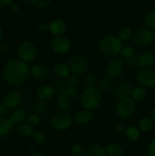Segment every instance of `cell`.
<instances>
[{
	"label": "cell",
	"mask_w": 155,
	"mask_h": 156,
	"mask_svg": "<svg viewBox=\"0 0 155 156\" xmlns=\"http://www.w3.org/2000/svg\"><path fill=\"white\" fill-rule=\"evenodd\" d=\"M10 9L11 11L14 14H15V15H18L21 12V8H20V6L18 4H12L10 5Z\"/></svg>",
	"instance_id": "cell-44"
},
{
	"label": "cell",
	"mask_w": 155,
	"mask_h": 156,
	"mask_svg": "<svg viewBox=\"0 0 155 156\" xmlns=\"http://www.w3.org/2000/svg\"><path fill=\"white\" fill-rule=\"evenodd\" d=\"M65 31H66V24L61 18H56L50 23V32L53 36H63Z\"/></svg>",
	"instance_id": "cell-14"
},
{
	"label": "cell",
	"mask_w": 155,
	"mask_h": 156,
	"mask_svg": "<svg viewBox=\"0 0 155 156\" xmlns=\"http://www.w3.org/2000/svg\"><path fill=\"white\" fill-rule=\"evenodd\" d=\"M56 105H57L58 108L60 111H62V112H65V111H68L69 108H71V98L68 96H67L65 93L61 92V94L58 97L57 101H56Z\"/></svg>",
	"instance_id": "cell-22"
},
{
	"label": "cell",
	"mask_w": 155,
	"mask_h": 156,
	"mask_svg": "<svg viewBox=\"0 0 155 156\" xmlns=\"http://www.w3.org/2000/svg\"><path fill=\"white\" fill-rule=\"evenodd\" d=\"M53 0H29L30 4L38 9H44L50 5Z\"/></svg>",
	"instance_id": "cell-34"
},
{
	"label": "cell",
	"mask_w": 155,
	"mask_h": 156,
	"mask_svg": "<svg viewBox=\"0 0 155 156\" xmlns=\"http://www.w3.org/2000/svg\"><path fill=\"white\" fill-rule=\"evenodd\" d=\"M120 54L121 56L126 60L128 59H132V57L135 56V50L132 46L130 45H126L123 46L121 49V51H120Z\"/></svg>",
	"instance_id": "cell-30"
},
{
	"label": "cell",
	"mask_w": 155,
	"mask_h": 156,
	"mask_svg": "<svg viewBox=\"0 0 155 156\" xmlns=\"http://www.w3.org/2000/svg\"><path fill=\"white\" fill-rule=\"evenodd\" d=\"M96 78L91 73H88L84 76V84L87 88H92V87H95L96 85Z\"/></svg>",
	"instance_id": "cell-33"
},
{
	"label": "cell",
	"mask_w": 155,
	"mask_h": 156,
	"mask_svg": "<svg viewBox=\"0 0 155 156\" xmlns=\"http://www.w3.org/2000/svg\"><path fill=\"white\" fill-rule=\"evenodd\" d=\"M143 156H149L148 155H143Z\"/></svg>",
	"instance_id": "cell-53"
},
{
	"label": "cell",
	"mask_w": 155,
	"mask_h": 156,
	"mask_svg": "<svg viewBox=\"0 0 155 156\" xmlns=\"http://www.w3.org/2000/svg\"><path fill=\"white\" fill-rule=\"evenodd\" d=\"M68 66L70 71L74 75H81L88 69V61L83 55H76L70 59Z\"/></svg>",
	"instance_id": "cell-8"
},
{
	"label": "cell",
	"mask_w": 155,
	"mask_h": 156,
	"mask_svg": "<svg viewBox=\"0 0 155 156\" xmlns=\"http://www.w3.org/2000/svg\"><path fill=\"white\" fill-rule=\"evenodd\" d=\"M126 137L130 141L135 142L139 140L140 138V131L138 127L135 126H129L127 129H125L124 131Z\"/></svg>",
	"instance_id": "cell-29"
},
{
	"label": "cell",
	"mask_w": 155,
	"mask_h": 156,
	"mask_svg": "<svg viewBox=\"0 0 155 156\" xmlns=\"http://www.w3.org/2000/svg\"><path fill=\"white\" fill-rule=\"evenodd\" d=\"M78 82V79L75 75L73 76H69L67 79V85H71V86L76 87Z\"/></svg>",
	"instance_id": "cell-41"
},
{
	"label": "cell",
	"mask_w": 155,
	"mask_h": 156,
	"mask_svg": "<svg viewBox=\"0 0 155 156\" xmlns=\"http://www.w3.org/2000/svg\"><path fill=\"white\" fill-rule=\"evenodd\" d=\"M13 129V124L9 118L6 117H0V139L7 136Z\"/></svg>",
	"instance_id": "cell-20"
},
{
	"label": "cell",
	"mask_w": 155,
	"mask_h": 156,
	"mask_svg": "<svg viewBox=\"0 0 155 156\" xmlns=\"http://www.w3.org/2000/svg\"><path fill=\"white\" fill-rule=\"evenodd\" d=\"M138 66L140 68H151L155 64V54L152 52L146 51L138 57Z\"/></svg>",
	"instance_id": "cell-16"
},
{
	"label": "cell",
	"mask_w": 155,
	"mask_h": 156,
	"mask_svg": "<svg viewBox=\"0 0 155 156\" xmlns=\"http://www.w3.org/2000/svg\"><path fill=\"white\" fill-rule=\"evenodd\" d=\"M33 140L38 144H43L46 141V137L43 133L39 132V131H34L32 135Z\"/></svg>",
	"instance_id": "cell-39"
},
{
	"label": "cell",
	"mask_w": 155,
	"mask_h": 156,
	"mask_svg": "<svg viewBox=\"0 0 155 156\" xmlns=\"http://www.w3.org/2000/svg\"><path fill=\"white\" fill-rule=\"evenodd\" d=\"M114 130L117 133H123L125 131L124 126L122 124H120V123H118V124H116L114 126Z\"/></svg>",
	"instance_id": "cell-46"
},
{
	"label": "cell",
	"mask_w": 155,
	"mask_h": 156,
	"mask_svg": "<svg viewBox=\"0 0 155 156\" xmlns=\"http://www.w3.org/2000/svg\"><path fill=\"white\" fill-rule=\"evenodd\" d=\"M144 24L146 27L155 31V9H150L144 16Z\"/></svg>",
	"instance_id": "cell-28"
},
{
	"label": "cell",
	"mask_w": 155,
	"mask_h": 156,
	"mask_svg": "<svg viewBox=\"0 0 155 156\" xmlns=\"http://www.w3.org/2000/svg\"><path fill=\"white\" fill-rule=\"evenodd\" d=\"M17 53L18 59L27 63L36 59L37 50L33 43L29 41H24L19 44Z\"/></svg>",
	"instance_id": "cell-4"
},
{
	"label": "cell",
	"mask_w": 155,
	"mask_h": 156,
	"mask_svg": "<svg viewBox=\"0 0 155 156\" xmlns=\"http://www.w3.org/2000/svg\"><path fill=\"white\" fill-rule=\"evenodd\" d=\"M27 122L30 126H36L40 122V116L37 114L33 113V114H30V115L27 116Z\"/></svg>",
	"instance_id": "cell-38"
},
{
	"label": "cell",
	"mask_w": 155,
	"mask_h": 156,
	"mask_svg": "<svg viewBox=\"0 0 155 156\" xmlns=\"http://www.w3.org/2000/svg\"><path fill=\"white\" fill-rule=\"evenodd\" d=\"M132 88L130 85L126 82H117L113 87V94L119 100L126 98H130Z\"/></svg>",
	"instance_id": "cell-13"
},
{
	"label": "cell",
	"mask_w": 155,
	"mask_h": 156,
	"mask_svg": "<svg viewBox=\"0 0 155 156\" xmlns=\"http://www.w3.org/2000/svg\"><path fill=\"white\" fill-rule=\"evenodd\" d=\"M62 92L65 93L70 98H75L78 96V89L76 88V87L71 86V85H67L64 91H62Z\"/></svg>",
	"instance_id": "cell-37"
},
{
	"label": "cell",
	"mask_w": 155,
	"mask_h": 156,
	"mask_svg": "<svg viewBox=\"0 0 155 156\" xmlns=\"http://www.w3.org/2000/svg\"><path fill=\"white\" fill-rule=\"evenodd\" d=\"M33 109L38 114H42L47 109L46 101L42 100V99H36L33 104Z\"/></svg>",
	"instance_id": "cell-31"
},
{
	"label": "cell",
	"mask_w": 155,
	"mask_h": 156,
	"mask_svg": "<svg viewBox=\"0 0 155 156\" xmlns=\"http://www.w3.org/2000/svg\"><path fill=\"white\" fill-rule=\"evenodd\" d=\"M71 154L72 156H85V151L80 144H74L71 147Z\"/></svg>",
	"instance_id": "cell-35"
},
{
	"label": "cell",
	"mask_w": 155,
	"mask_h": 156,
	"mask_svg": "<svg viewBox=\"0 0 155 156\" xmlns=\"http://www.w3.org/2000/svg\"><path fill=\"white\" fill-rule=\"evenodd\" d=\"M6 114V108L4 105H0V117H5V114Z\"/></svg>",
	"instance_id": "cell-48"
},
{
	"label": "cell",
	"mask_w": 155,
	"mask_h": 156,
	"mask_svg": "<svg viewBox=\"0 0 155 156\" xmlns=\"http://www.w3.org/2000/svg\"><path fill=\"white\" fill-rule=\"evenodd\" d=\"M93 118V114L91 111L88 110H83L74 115V122L78 125H84L89 123Z\"/></svg>",
	"instance_id": "cell-19"
},
{
	"label": "cell",
	"mask_w": 155,
	"mask_h": 156,
	"mask_svg": "<svg viewBox=\"0 0 155 156\" xmlns=\"http://www.w3.org/2000/svg\"><path fill=\"white\" fill-rule=\"evenodd\" d=\"M12 0H0V7H7L12 4Z\"/></svg>",
	"instance_id": "cell-47"
},
{
	"label": "cell",
	"mask_w": 155,
	"mask_h": 156,
	"mask_svg": "<svg viewBox=\"0 0 155 156\" xmlns=\"http://www.w3.org/2000/svg\"><path fill=\"white\" fill-rule=\"evenodd\" d=\"M28 116L27 111L23 108L16 109L12 113L9 120L12 122V124H21L27 120V117Z\"/></svg>",
	"instance_id": "cell-18"
},
{
	"label": "cell",
	"mask_w": 155,
	"mask_h": 156,
	"mask_svg": "<svg viewBox=\"0 0 155 156\" xmlns=\"http://www.w3.org/2000/svg\"><path fill=\"white\" fill-rule=\"evenodd\" d=\"M30 69L27 63L19 59H13L6 62L3 68V76L6 82L12 85H19L27 79Z\"/></svg>",
	"instance_id": "cell-1"
},
{
	"label": "cell",
	"mask_w": 155,
	"mask_h": 156,
	"mask_svg": "<svg viewBox=\"0 0 155 156\" xmlns=\"http://www.w3.org/2000/svg\"><path fill=\"white\" fill-rule=\"evenodd\" d=\"M38 29L41 32L50 31V23L46 22V21L40 23L39 25H38Z\"/></svg>",
	"instance_id": "cell-42"
},
{
	"label": "cell",
	"mask_w": 155,
	"mask_h": 156,
	"mask_svg": "<svg viewBox=\"0 0 155 156\" xmlns=\"http://www.w3.org/2000/svg\"><path fill=\"white\" fill-rule=\"evenodd\" d=\"M72 117L65 112L56 114L51 119V125L54 129L59 131H65L69 129L72 125Z\"/></svg>",
	"instance_id": "cell-7"
},
{
	"label": "cell",
	"mask_w": 155,
	"mask_h": 156,
	"mask_svg": "<svg viewBox=\"0 0 155 156\" xmlns=\"http://www.w3.org/2000/svg\"><path fill=\"white\" fill-rule=\"evenodd\" d=\"M56 94V88L50 84H44L38 88L36 95L38 98L44 101H48L53 98Z\"/></svg>",
	"instance_id": "cell-15"
},
{
	"label": "cell",
	"mask_w": 155,
	"mask_h": 156,
	"mask_svg": "<svg viewBox=\"0 0 155 156\" xmlns=\"http://www.w3.org/2000/svg\"><path fill=\"white\" fill-rule=\"evenodd\" d=\"M102 102V93L96 87L87 88L81 96V105L84 110L93 111Z\"/></svg>",
	"instance_id": "cell-2"
},
{
	"label": "cell",
	"mask_w": 155,
	"mask_h": 156,
	"mask_svg": "<svg viewBox=\"0 0 155 156\" xmlns=\"http://www.w3.org/2000/svg\"><path fill=\"white\" fill-rule=\"evenodd\" d=\"M122 41L117 36L108 35L102 38L99 42V50L106 56H115L121 51Z\"/></svg>",
	"instance_id": "cell-3"
},
{
	"label": "cell",
	"mask_w": 155,
	"mask_h": 156,
	"mask_svg": "<svg viewBox=\"0 0 155 156\" xmlns=\"http://www.w3.org/2000/svg\"><path fill=\"white\" fill-rule=\"evenodd\" d=\"M17 132L20 136L24 137L27 136H32L33 132V126H30L29 123H22L21 124H18L17 126Z\"/></svg>",
	"instance_id": "cell-27"
},
{
	"label": "cell",
	"mask_w": 155,
	"mask_h": 156,
	"mask_svg": "<svg viewBox=\"0 0 155 156\" xmlns=\"http://www.w3.org/2000/svg\"><path fill=\"white\" fill-rule=\"evenodd\" d=\"M111 86H112V80L110 78H104L100 81L99 89L100 90V91H106L109 90Z\"/></svg>",
	"instance_id": "cell-36"
},
{
	"label": "cell",
	"mask_w": 155,
	"mask_h": 156,
	"mask_svg": "<svg viewBox=\"0 0 155 156\" xmlns=\"http://www.w3.org/2000/svg\"><path fill=\"white\" fill-rule=\"evenodd\" d=\"M153 41L155 43V33H153Z\"/></svg>",
	"instance_id": "cell-52"
},
{
	"label": "cell",
	"mask_w": 155,
	"mask_h": 156,
	"mask_svg": "<svg viewBox=\"0 0 155 156\" xmlns=\"http://www.w3.org/2000/svg\"><path fill=\"white\" fill-rule=\"evenodd\" d=\"M53 73L56 76L62 79H66L70 75V69L68 65L63 63V62H59L55 65L53 69Z\"/></svg>",
	"instance_id": "cell-21"
},
{
	"label": "cell",
	"mask_w": 155,
	"mask_h": 156,
	"mask_svg": "<svg viewBox=\"0 0 155 156\" xmlns=\"http://www.w3.org/2000/svg\"><path fill=\"white\" fill-rule=\"evenodd\" d=\"M138 83L144 88H155V69L153 68H141L136 73Z\"/></svg>",
	"instance_id": "cell-5"
},
{
	"label": "cell",
	"mask_w": 155,
	"mask_h": 156,
	"mask_svg": "<svg viewBox=\"0 0 155 156\" xmlns=\"http://www.w3.org/2000/svg\"><path fill=\"white\" fill-rule=\"evenodd\" d=\"M124 69V61L122 58H113L109 62L106 72L109 78H116L122 73Z\"/></svg>",
	"instance_id": "cell-11"
},
{
	"label": "cell",
	"mask_w": 155,
	"mask_h": 156,
	"mask_svg": "<svg viewBox=\"0 0 155 156\" xmlns=\"http://www.w3.org/2000/svg\"><path fill=\"white\" fill-rule=\"evenodd\" d=\"M132 35V30L130 27H125L122 28L118 32L119 39L122 42V41H126L131 38Z\"/></svg>",
	"instance_id": "cell-32"
},
{
	"label": "cell",
	"mask_w": 155,
	"mask_h": 156,
	"mask_svg": "<svg viewBox=\"0 0 155 156\" xmlns=\"http://www.w3.org/2000/svg\"><path fill=\"white\" fill-rule=\"evenodd\" d=\"M126 64L129 68L132 69H136L139 67L138 62V57H136V56H134L132 59L126 60Z\"/></svg>",
	"instance_id": "cell-40"
},
{
	"label": "cell",
	"mask_w": 155,
	"mask_h": 156,
	"mask_svg": "<svg viewBox=\"0 0 155 156\" xmlns=\"http://www.w3.org/2000/svg\"><path fill=\"white\" fill-rule=\"evenodd\" d=\"M135 108V101L131 98L121 99L116 105L117 115L122 119H128L133 115Z\"/></svg>",
	"instance_id": "cell-6"
},
{
	"label": "cell",
	"mask_w": 155,
	"mask_h": 156,
	"mask_svg": "<svg viewBox=\"0 0 155 156\" xmlns=\"http://www.w3.org/2000/svg\"><path fill=\"white\" fill-rule=\"evenodd\" d=\"M21 101V94L18 91L12 90L5 94L3 98V105L6 108H16Z\"/></svg>",
	"instance_id": "cell-12"
},
{
	"label": "cell",
	"mask_w": 155,
	"mask_h": 156,
	"mask_svg": "<svg viewBox=\"0 0 155 156\" xmlns=\"http://www.w3.org/2000/svg\"><path fill=\"white\" fill-rule=\"evenodd\" d=\"M151 118L152 120L155 122V107L152 109L151 111Z\"/></svg>",
	"instance_id": "cell-49"
},
{
	"label": "cell",
	"mask_w": 155,
	"mask_h": 156,
	"mask_svg": "<svg viewBox=\"0 0 155 156\" xmlns=\"http://www.w3.org/2000/svg\"><path fill=\"white\" fill-rule=\"evenodd\" d=\"M147 92L142 86H137L132 88L131 91L130 98L135 102H141L146 98Z\"/></svg>",
	"instance_id": "cell-23"
},
{
	"label": "cell",
	"mask_w": 155,
	"mask_h": 156,
	"mask_svg": "<svg viewBox=\"0 0 155 156\" xmlns=\"http://www.w3.org/2000/svg\"><path fill=\"white\" fill-rule=\"evenodd\" d=\"M2 36H3V31L2 27H0V42H1L2 39Z\"/></svg>",
	"instance_id": "cell-51"
},
{
	"label": "cell",
	"mask_w": 155,
	"mask_h": 156,
	"mask_svg": "<svg viewBox=\"0 0 155 156\" xmlns=\"http://www.w3.org/2000/svg\"><path fill=\"white\" fill-rule=\"evenodd\" d=\"M153 126V120L148 117H144L140 119L138 123V129L140 132L146 133L150 131Z\"/></svg>",
	"instance_id": "cell-25"
},
{
	"label": "cell",
	"mask_w": 155,
	"mask_h": 156,
	"mask_svg": "<svg viewBox=\"0 0 155 156\" xmlns=\"http://www.w3.org/2000/svg\"><path fill=\"white\" fill-rule=\"evenodd\" d=\"M108 156H123L125 154L124 149L116 143H110L105 148Z\"/></svg>",
	"instance_id": "cell-24"
},
{
	"label": "cell",
	"mask_w": 155,
	"mask_h": 156,
	"mask_svg": "<svg viewBox=\"0 0 155 156\" xmlns=\"http://www.w3.org/2000/svg\"><path fill=\"white\" fill-rule=\"evenodd\" d=\"M133 41L138 46H147L153 41V32L147 27H139L132 35Z\"/></svg>",
	"instance_id": "cell-9"
},
{
	"label": "cell",
	"mask_w": 155,
	"mask_h": 156,
	"mask_svg": "<svg viewBox=\"0 0 155 156\" xmlns=\"http://www.w3.org/2000/svg\"><path fill=\"white\" fill-rule=\"evenodd\" d=\"M0 49H1V50L4 53H9V52H10V50H11L9 46L8 45V44H5V43L0 44Z\"/></svg>",
	"instance_id": "cell-45"
},
{
	"label": "cell",
	"mask_w": 155,
	"mask_h": 156,
	"mask_svg": "<svg viewBox=\"0 0 155 156\" xmlns=\"http://www.w3.org/2000/svg\"><path fill=\"white\" fill-rule=\"evenodd\" d=\"M52 50L57 54L68 53L71 47V43L66 37H55L50 43Z\"/></svg>",
	"instance_id": "cell-10"
},
{
	"label": "cell",
	"mask_w": 155,
	"mask_h": 156,
	"mask_svg": "<svg viewBox=\"0 0 155 156\" xmlns=\"http://www.w3.org/2000/svg\"><path fill=\"white\" fill-rule=\"evenodd\" d=\"M32 156H45V155H44L43 153H41V152H35V153L33 154V155Z\"/></svg>",
	"instance_id": "cell-50"
},
{
	"label": "cell",
	"mask_w": 155,
	"mask_h": 156,
	"mask_svg": "<svg viewBox=\"0 0 155 156\" xmlns=\"http://www.w3.org/2000/svg\"><path fill=\"white\" fill-rule=\"evenodd\" d=\"M30 73L33 79L36 80H45L49 76V70L46 66L41 64H37L32 67L30 69Z\"/></svg>",
	"instance_id": "cell-17"
},
{
	"label": "cell",
	"mask_w": 155,
	"mask_h": 156,
	"mask_svg": "<svg viewBox=\"0 0 155 156\" xmlns=\"http://www.w3.org/2000/svg\"><path fill=\"white\" fill-rule=\"evenodd\" d=\"M85 156H107L106 150L100 145L94 144L88 147L85 152Z\"/></svg>",
	"instance_id": "cell-26"
},
{
	"label": "cell",
	"mask_w": 155,
	"mask_h": 156,
	"mask_svg": "<svg viewBox=\"0 0 155 156\" xmlns=\"http://www.w3.org/2000/svg\"><path fill=\"white\" fill-rule=\"evenodd\" d=\"M148 155L155 156V138L151 140L148 146Z\"/></svg>",
	"instance_id": "cell-43"
}]
</instances>
